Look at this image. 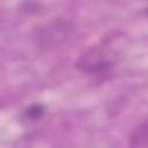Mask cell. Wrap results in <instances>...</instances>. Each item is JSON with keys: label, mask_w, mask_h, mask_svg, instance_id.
<instances>
[{"label": "cell", "mask_w": 148, "mask_h": 148, "mask_svg": "<svg viewBox=\"0 0 148 148\" xmlns=\"http://www.w3.org/2000/svg\"><path fill=\"white\" fill-rule=\"evenodd\" d=\"M73 34L74 25L71 22L56 18L36 29L34 42L38 49L49 51L66 43Z\"/></svg>", "instance_id": "6da1fadb"}, {"label": "cell", "mask_w": 148, "mask_h": 148, "mask_svg": "<svg viewBox=\"0 0 148 148\" xmlns=\"http://www.w3.org/2000/svg\"><path fill=\"white\" fill-rule=\"evenodd\" d=\"M76 66L82 73L87 75L104 79L111 73L113 62L103 49L91 47L80 57Z\"/></svg>", "instance_id": "7a4b0ae2"}, {"label": "cell", "mask_w": 148, "mask_h": 148, "mask_svg": "<svg viewBox=\"0 0 148 148\" xmlns=\"http://www.w3.org/2000/svg\"><path fill=\"white\" fill-rule=\"evenodd\" d=\"M130 143L134 147H146L148 146V119L143 120L130 136Z\"/></svg>", "instance_id": "3957f363"}, {"label": "cell", "mask_w": 148, "mask_h": 148, "mask_svg": "<svg viewBox=\"0 0 148 148\" xmlns=\"http://www.w3.org/2000/svg\"><path fill=\"white\" fill-rule=\"evenodd\" d=\"M44 112H45V109H44V106L42 104H32V105H30L29 108L25 109L24 117L27 119H30V120L35 121V120L42 118Z\"/></svg>", "instance_id": "277c9868"}, {"label": "cell", "mask_w": 148, "mask_h": 148, "mask_svg": "<svg viewBox=\"0 0 148 148\" xmlns=\"http://www.w3.org/2000/svg\"><path fill=\"white\" fill-rule=\"evenodd\" d=\"M147 13H148V10H147Z\"/></svg>", "instance_id": "5b68a950"}]
</instances>
